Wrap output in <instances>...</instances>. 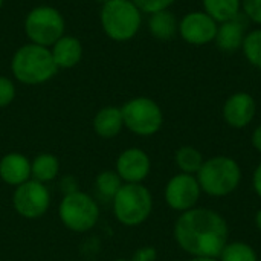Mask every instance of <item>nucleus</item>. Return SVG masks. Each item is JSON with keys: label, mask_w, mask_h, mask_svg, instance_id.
Returning <instances> with one entry per match:
<instances>
[{"label": "nucleus", "mask_w": 261, "mask_h": 261, "mask_svg": "<svg viewBox=\"0 0 261 261\" xmlns=\"http://www.w3.org/2000/svg\"><path fill=\"white\" fill-rule=\"evenodd\" d=\"M52 58L55 61V66L60 69H72L80 64L83 60L84 47L80 38L73 35L64 34L61 38H58L50 47Z\"/></svg>", "instance_id": "14"}, {"label": "nucleus", "mask_w": 261, "mask_h": 261, "mask_svg": "<svg viewBox=\"0 0 261 261\" xmlns=\"http://www.w3.org/2000/svg\"><path fill=\"white\" fill-rule=\"evenodd\" d=\"M196 177L203 193L213 197H225L239 188L242 168L229 156H216L203 162Z\"/></svg>", "instance_id": "4"}, {"label": "nucleus", "mask_w": 261, "mask_h": 261, "mask_svg": "<svg viewBox=\"0 0 261 261\" xmlns=\"http://www.w3.org/2000/svg\"><path fill=\"white\" fill-rule=\"evenodd\" d=\"M122 185H124V182L119 177V174L112 170H106V171L99 173L95 180V188H96L98 194L106 200H113V197L118 194V191L121 190Z\"/></svg>", "instance_id": "23"}, {"label": "nucleus", "mask_w": 261, "mask_h": 261, "mask_svg": "<svg viewBox=\"0 0 261 261\" xmlns=\"http://www.w3.org/2000/svg\"><path fill=\"white\" fill-rule=\"evenodd\" d=\"M58 216L67 229L73 232H86L98 223L99 206L92 196L75 190L63 197L58 208Z\"/></svg>", "instance_id": "8"}, {"label": "nucleus", "mask_w": 261, "mask_h": 261, "mask_svg": "<svg viewBox=\"0 0 261 261\" xmlns=\"http://www.w3.org/2000/svg\"><path fill=\"white\" fill-rule=\"evenodd\" d=\"M188 261H219L217 258H208V257H193Z\"/></svg>", "instance_id": "32"}, {"label": "nucleus", "mask_w": 261, "mask_h": 261, "mask_svg": "<svg viewBox=\"0 0 261 261\" xmlns=\"http://www.w3.org/2000/svg\"><path fill=\"white\" fill-rule=\"evenodd\" d=\"M257 113V102L254 96L248 92L232 93L223 104L222 115L225 122L232 128L248 127Z\"/></svg>", "instance_id": "13"}, {"label": "nucleus", "mask_w": 261, "mask_h": 261, "mask_svg": "<svg viewBox=\"0 0 261 261\" xmlns=\"http://www.w3.org/2000/svg\"><path fill=\"white\" fill-rule=\"evenodd\" d=\"M200 194L202 190L197 182V177L185 173H179L173 176L165 185V191H164L167 205L179 213H185L196 208Z\"/></svg>", "instance_id": "11"}, {"label": "nucleus", "mask_w": 261, "mask_h": 261, "mask_svg": "<svg viewBox=\"0 0 261 261\" xmlns=\"http://www.w3.org/2000/svg\"><path fill=\"white\" fill-rule=\"evenodd\" d=\"M60 173V161L50 153H41L31 161V179L47 184L57 179Z\"/></svg>", "instance_id": "19"}, {"label": "nucleus", "mask_w": 261, "mask_h": 261, "mask_svg": "<svg viewBox=\"0 0 261 261\" xmlns=\"http://www.w3.org/2000/svg\"><path fill=\"white\" fill-rule=\"evenodd\" d=\"M246 32H248L246 23L239 15L232 20L219 23L214 43L222 52L232 54V52H237L242 49Z\"/></svg>", "instance_id": "16"}, {"label": "nucleus", "mask_w": 261, "mask_h": 261, "mask_svg": "<svg viewBox=\"0 0 261 261\" xmlns=\"http://www.w3.org/2000/svg\"><path fill=\"white\" fill-rule=\"evenodd\" d=\"M202 8L217 23H223L242 14V0H202Z\"/></svg>", "instance_id": "20"}, {"label": "nucleus", "mask_w": 261, "mask_h": 261, "mask_svg": "<svg viewBox=\"0 0 261 261\" xmlns=\"http://www.w3.org/2000/svg\"><path fill=\"white\" fill-rule=\"evenodd\" d=\"M158 260V251L153 246H142L136 249L130 261H156Z\"/></svg>", "instance_id": "28"}, {"label": "nucleus", "mask_w": 261, "mask_h": 261, "mask_svg": "<svg viewBox=\"0 0 261 261\" xmlns=\"http://www.w3.org/2000/svg\"><path fill=\"white\" fill-rule=\"evenodd\" d=\"M142 14H154L159 11H165L170 9L177 0H132Z\"/></svg>", "instance_id": "25"}, {"label": "nucleus", "mask_w": 261, "mask_h": 261, "mask_svg": "<svg viewBox=\"0 0 261 261\" xmlns=\"http://www.w3.org/2000/svg\"><path fill=\"white\" fill-rule=\"evenodd\" d=\"M15 95H17V87L14 80L0 75V109L8 107L15 99Z\"/></svg>", "instance_id": "26"}, {"label": "nucleus", "mask_w": 261, "mask_h": 261, "mask_svg": "<svg viewBox=\"0 0 261 261\" xmlns=\"http://www.w3.org/2000/svg\"><path fill=\"white\" fill-rule=\"evenodd\" d=\"M252 185H254V190H255L257 196L261 199V162L257 165V168H255V171H254Z\"/></svg>", "instance_id": "29"}, {"label": "nucleus", "mask_w": 261, "mask_h": 261, "mask_svg": "<svg viewBox=\"0 0 261 261\" xmlns=\"http://www.w3.org/2000/svg\"><path fill=\"white\" fill-rule=\"evenodd\" d=\"M142 15L132 0H110L101 5L99 21L104 34L112 41L127 43L139 34Z\"/></svg>", "instance_id": "3"}, {"label": "nucleus", "mask_w": 261, "mask_h": 261, "mask_svg": "<svg viewBox=\"0 0 261 261\" xmlns=\"http://www.w3.org/2000/svg\"><path fill=\"white\" fill-rule=\"evenodd\" d=\"M174 161H176V165L180 170V173L193 174V176H196L199 173V170L202 168V165L205 162L202 153L196 147H191V145L180 147L176 151Z\"/></svg>", "instance_id": "21"}, {"label": "nucleus", "mask_w": 261, "mask_h": 261, "mask_svg": "<svg viewBox=\"0 0 261 261\" xmlns=\"http://www.w3.org/2000/svg\"><path fill=\"white\" fill-rule=\"evenodd\" d=\"M93 2H96V3H101V5H104V3H107V2H110V0H93Z\"/></svg>", "instance_id": "33"}, {"label": "nucleus", "mask_w": 261, "mask_h": 261, "mask_svg": "<svg viewBox=\"0 0 261 261\" xmlns=\"http://www.w3.org/2000/svg\"><path fill=\"white\" fill-rule=\"evenodd\" d=\"M93 132L102 139H113L116 138L124 128V119L121 107L107 106L96 112L92 121Z\"/></svg>", "instance_id": "17"}, {"label": "nucleus", "mask_w": 261, "mask_h": 261, "mask_svg": "<svg viewBox=\"0 0 261 261\" xmlns=\"http://www.w3.org/2000/svg\"><path fill=\"white\" fill-rule=\"evenodd\" d=\"M251 141H252L254 148L261 154V124L258 127H255V130L252 132V139Z\"/></svg>", "instance_id": "30"}, {"label": "nucleus", "mask_w": 261, "mask_h": 261, "mask_svg": "<svg viewBox=\"0 0 261 261\" xmlns=\"http://www.w3.org/2000/svg\"><path fill=\"white\" fill-rule=\"evenodd\" d=\"M3 3H5V0H0V11H2V8H3Z\"/></svg>", "instance_id": "34"}, {"label": "nucleus", "mask_w": 261, "mask_h": 261, "mask_svg": "<svg viewBox=\"0 0 261 261\" xmlns=\"http://www.w3.org/2000/svg\"><path fill=\"white\" fill-rule=\"evenodd\" d=\"M174 240L191 257L219 258L228 245L226 220L214 210L193 208L182 213L174 223Z\"/></svg>", "instance_id": "1"}, {"label": "nucleus", "mask_w": 261, "mask_h": 261, "mask_svg": "<svg viewBox=\"0 0 261 261\" xmlns=\"http://www.w3.org/2000/svg\"><path fill=\"white\" fill-rule=\"evenodd\" d=\"M0 179L15 188L31 180V161L17 151L5 154L0 159Z\"/></svg>", "instance_id": "15"}, {"label": "nucleus", "mask_w": 261, "mask_h": 261, "mask_svg": "<svg viewBox=\"0 0 261 261\" xmlns=\"http://www.w3.org/2000/svg\"><path fill=\"white\" fill-rule=\"evenodd\" d=\"M113 261H128V260H124V258H118V260H113Z\"/></svg>", "instance_id": "35"}, {"label": "nucleus", "mask_w": 261, "mask_h": 261, "mask_svg": "<svg viewBox=\"0 0 261 261\" xmlns=\"http://www.w3.org/2000/svg\"><path fill=\"white\" fill-rule=\"evenodd\" d=\"M12 206L15 213L24 219H40L50 206V193L44 184L31 179L15 188Z\"/></svg>", "instance_id": "9"}, {"label": "nucleus", "mask_w": 261, "mask_h": 261, "mask_svg": "<svg viewBox=\"0 0 261 261\" xmlns=\"http://www.w3.org/2000/svg\"><path fill=\"white\" fill-rule=\"evenodd\" d=\"M242 14L251 23L261 26V0H242Z\"/></svg>", "instance_id": "27"}, {"label": "nucleus", "mask_w": 261, "mask_h": 261, "mask_svg": "<svg viewBox=\"0 0 261 261\" xmlns=\"http://www.w3.org/2000/svg\"><path fill=\"white\" fill-rule=\"evenodd\" d=\"M151 170L150 156L138 147L124 150L116 159V173L124 184H142Z\"/></svg>", "instance_id": "12"}, {"label": "nucleus", "mask_w": 261, "mask_h": 261, "mask_svg": "<svg viewBox=\"0 0 261 261\" xmlns=\"http://www.w3.org/2000/svg\"><path fill=\"white\" fill-rule=\"evenodd\" d=\"M23 29L29 43L50 47L66 34V20L55 6L38 5L26 14Z\"/></svg>", "instance_id": "6"}, {"label": "nucleus", "mask_w": 261, "mask_h": 261, "mask_svg": "<svg viewBox=\"0 0 261 261\" xmlns=\"http://www.w3.org/2000/svg\"><path fill=\"white\" fill-rule=\"evenodd\" d=\"M147 26L153 38L161 40V41H168L177 35L179 20L170 9H165V11L150 14Z\"/></svg>", "instance_id": "18"}, {"label": "nucleus", "mask_w": 261, "mask_h": 261, "mask_svg": "<svg viewBox=\"0 0 261 261\" xmlns=\"http://www.w3.org/2000/svg\"><path fill=\"white\" fill-rule=\"evenodd\" d=\"M219 258H220L219 261H258L257 252L254 251V248L243 242L228 243L223 248Z\"/></svg>", "instance_id": "24"}, {"label": "nucleus", "mask_w": 261, "mask_h": 261, "mask_svg": "<svg viewBox=\"0 0 261 261\" xmlns=\"http://www.w3.org/2000/svg\"><path fill=\"white\" fill-rule=\"evenodd\" d=\"M116 220L128 228L142 225L153 211V196L142 184H124L112 200Z\"/></svg>", "instance_id": "5"}, {"label": "nucleus", "mask_w": 261, "mask_h": 261, "mask_svg": "<svg viewBox=\"0 0 261 261\" xmlns=\"http://www.w3.org/2000/svg\"><path fill=\"white\" fill-rule=\"evenodd\" d=\"M240 50L251 66L261 69V26L246 32Z\"/></svg>", "instance_id": "22"}, {"label": "nucleus", "mask_w": 261, "mask_h": 261, "mask_svg": "<svg viewBox=\"0 0 261 261\" xmlns=\"http://www.w3.org/2000/svg\"><path fill=\"white\" fill-rule=\"evenodd\" d=\"M219 23L203 9L187 12L179 18V37L191 46H206L214 43Z\"/></svg>", "instance_id": "10"}, {"label": "nucleus", "mask_w": 261, "mask_h": 261, "mask_svg": "<svg viewBox=\"0 0 261 261\" xmlns=\"http://www.w3.org/2000/svg\"><path fill=\"white\" fill-rule=\"evenodd\" d=\"M11 72L14 80L24 86H41L57 75L58 67L49 47L28 41L14 52Z\"/></svg>", "instance_id": "2"}, {"label": "nucleus", "mask_w": 261, "mask_h": 261, "mask_svg": "<svg viewBox=\"0 0 261 261\" xmlns=\"http://www.w3.org/2000/svg\"><path fill=\"white\" fill-rule=\"evenodd\" d=\"M124 128L136 136H153L164 124V112L161 106L148 96H136L128 99L122 107Z\"/></svg>", "instance_id": "7"}, {"label": "nucleus", "mask_w": 261, "mask_h": 261, "mask_svg": "<svg viewBox=\"0 0 261 261\" xmlns=\"http://www.w3.org/2000/svg\"><path fill=\"white\" fill-rule=\"evenodd\" d=\"M255 225H257L258 231L261 232V210H258L257 214H255Z\"/></svg>", "instance_id": "31"}]
</instances>
